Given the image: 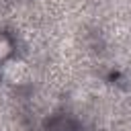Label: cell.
I'll return each mask as SVG.
<instances>
[{"label":"cell","instance_id":"1","mask_svg":"<svg viewBox=\"0 0 131 131\" xmlns=\"http://www.w3.org/2000/svg\"><path fill=\"white\" fill-rule=\"evenodd\" d=\"M29 74H31L29 66L23 59H8L4 63V70H2L4 80L10 82V84H25L27 78H29Z\"/></svg>","mask_w":131,"mask_h":131},{"label":"cell","instance_id":"2","mask_svg":"<svg viewBox=\"0 0 131 131\" xmlns=\"http://www.w3.org/2000/svg\"><path fill=\"white\" fill-rule=\"evenodd\" d=\"M10 51H12L10 39H8L4 33H0V61H6V57L10 55Z\"/></svg>","mask_w":131,"mask_h":131}]
</instances>
